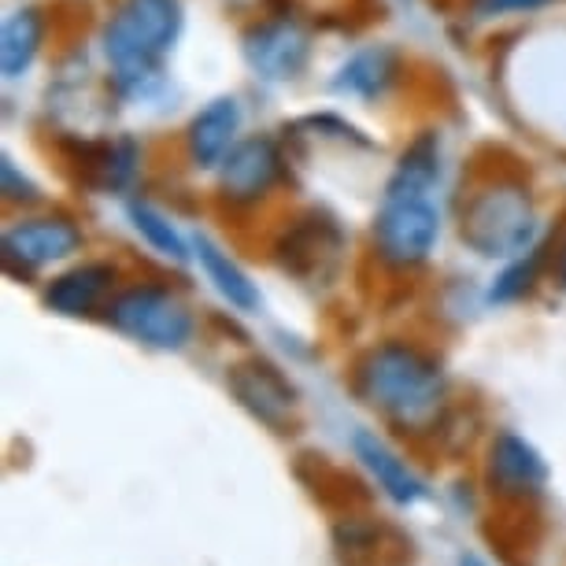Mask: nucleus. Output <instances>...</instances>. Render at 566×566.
Listing matches in <instances>:
<instances>
[{
  "mask_svg": "<svg viewBox=\"0 0 566 566\" xmlns=\"http://www.w3.org/2000/svg\"><path fill=\"white\" fill-rule=\"evenodd\" d=\"M104 312H108V323L119 334L159 352L186 348L197 329L189 304L164 285H130Z\"/></svg>",
  "mask_w": 566,
  "mask_h": 566,
  "instance_id": "nucleus-5",
  "label": "nucleus"
},
{
  "mask_svg": "<svg viewBox=\"0 0 566 566\" xmlns=\"http://www.w3.org/2000/svg\"><path fill=\"white\" fill-rule=\"evenodd\" d=\"M115 285V266L112 263H78L60 277H52L45 290V307L63 318H82L93 315L97 307L108 301Z\"/></svg>",
  "mask_w": 566,
  "mask_h": 566,
  "instance_id": "nucleus-14",
  "label": "nucleus"
},
{
  "mask_svg": "<svg viewBox=\"0 0 566 566\" xmlns=\"http://www.w3.org/2000/svg\"><path fill=\"white\" fill-rule=\"evenodd\" d=\"M352 448H356V459L370 470V478L378 482V489L392 500V504L411 507V504H419V500H426L422 478L415 474L408 467V459H403L386 437H378L374 430H359L352 437Z\"/></svg>",
  "mask_w": 566,
  "mask_h": 566,
  "instance_id": "nucleus-12",
  "label": "nucleus"
},
{
  "mask_svg": "<svg viewBox=\"0 0 566 566\" xmlns=\"http://www.w3.org/2000/svg\"><path fill=\"white\" fill-rule=\"evenodd\" d=\"M455 566H493V563H485L482 555H474V552H467V555H459V563Z\"/></svg>",
  "mask_w": 566,
  "mask_h": 566,
  "instance_id": "nucleus-24",
  "label": "nucleus"
},
{
  "mask_svg": "<svg viewBox=\"0 0 566 566\" xmlns=\"http://www.w3.org/2000/svg\"><path fill=\"white\" fill-rule=\"evenodd\" d=\"M329 537L340 566H408L415 559V541L408 533L359 511L340 515Z\"/></svg>",
  "mask_w": 566,
  "mask_h": 566,
  "instance_id": "nucleus-7",
  "label": "nucleus"
},
{
  "mask_svg": "<svg viewBox=\"0 0 566 566\" xmlns=\"http://www.w3.org/2000/svg\"><path fill=\"white\" fill-rule=\"evenodd\" d=\"M352 392L400 433H430L448 411V378L422 348L386 340L363 352L352 370Z\"/></svg>",
  "mask_w": 566,
  "mask_h": 566,
  "instance_id": "nucleus-1",
  "label": "nucleus"
},
{
  "mask_svg": "<svg viewBox=\"0 0 566 566\" xmlns=\"http://www.w3.org/2000/svg\"><path fill=\"white\" fill-rule=\"evenodd\" d=\"M537 266H541V252H530V263L511 266V271L493 285V301H515V296L526 293L533 285V277H537Z\"/></svg>",
  "mask_w": 566,
  "mask_h": 566,
  "instance_id": "nucleus-22",
  "label": "nucleus"
},
{
  "mask_svg": "<svg viewBox=\"0 0 566 566\" xmlns=\"http://www.w3.org/2000/svg\"><path fill=\"white\" fill-rule=\"evenodd\" d=\"M41 38H45V19H41L38 8H19L15 15H8L4 34H0V67H4V78H19L34 63Z\"/></svg>",
  "mask_w": 566,
  "mask_h": 566,
  "instance_id": "nucleus-18",
  "label": "nucleus"
},
{
  "mask_svg": "<svg viewBox=\"0 0 566 566\" xmlns=\"http://www.w3.org/2000/svg\"><path fill=\"white\" fill-rule=\"evenodd\" d=\"M507 515L496 518V526L489 522L485 537L500 552V559L507 566H537L541 544H544V518L533 511V500L522 504H507Z\"/></svg>",
  "mask_w": 566,
  "mask_h": 566,
  "instance_id": "nucleus-16",
  "label": "nucleus"
},
{
  "mask_svg": "<svg viewBox=\"0 0 566 566\" xmlns=\"http://www.w3.org/2000/svg\"><path fill=\"white\" fill-rule=\"evenodd\" d=\"M230 397L252 415L255 422H263L274 433H293L296 411H301V392L271 359L252 356L233 363L227 374Z\"/></svg>",
  "mask_w": 566,
  "mask_h": 566,
  "instance_id": "nucleus-6",
  "label": "nucleus"
},
{
  "mask_svg": "<svg viewBox=\"0 0 566 566\" xmlns=\"http://www.w3.org/2000/svg\"><path fill=\"white\" fill-rule=\"evenodd\" d=\"M392 74H397V56L389 49H367L340 67L337 90L356 93V97H378V93L389 90Z\"/></svg>",
  "mask_w": 566,
  "mask_h": 566,
  "instance_id": "nucleus-20",
  "label": "nucleus"
},
{
  "mask_svg": "<svg viewBox=\"0 0 566 566\" xmlns=\"http://www.w3.org/2000/svg\"><path fill=\"white\" fill-rule=\"evenodd\" d=\"M315 459H318L315 478L301 474V482H304L307 489H312V496H315L326 511H340V515H352V511H359V507H367V504H370L367 485L356 482V478H352L348 470L329 467V463H326V455H315Z\"/></svg>",
  "mask_w": 566,
  "mask_h": 566,
  "instance_id": "nucleus-19",
  "label": "nucleus"
},
{
  "mask_svg": "<svg viewBox=\"0 0 566 566\" xmlns=\"http://www.w3.org/2000/svg\"><path fill=\"white\" fill-rule=\"evenodd\" d=\"M82 249V230L71 219L45 216L27 219L4 233V263L19 271H38V266L60 263Z\"/></svg>",
  "mask_w": 566,
  "mask_h": 566,
  "instance_id": "nucleus-9",
  "label": "nucleus"
},
{
  "mask_svg": "<svg viewBox=\"0 0 566 566\" xmlns=\"http://www.w3.org/2000/svg\"><path fill=\"white\" fill-rule=\"evenodd\" d=\"M441 178V153L433 137H419L392 170L378 219H374V249L389 266H419L430 260L441 216L433 208V186Z\"/></svg>",
  "mask_w": 566,
  "mask_h": 566,
  "instance_id": "nucleus-2",
  "label": "nucleus"
},
{
  "mask_svg": "<svg viewBox=\"0 0 566 566\" xmlns=\"http://www.w3.org/2000/svg\"><path fill=\"white\" fill-rule=\"evenodd\" d=\"M533 230H537V208L522 181L496 178L478 189L463 205L459 216V238L478 255L489 260H511L530 249Z\"/></svg>",
  "mask_w": 566,
  "mask_h": 566,
  "instance_id": "nucleus-4",
  "label": "nucleus"
},
{
  "mask_svg": "<svg viewBox=\"0 0 566 566\" xmlns=\"http://www.w3.org/2000/svg\"><path fill=\"white\" fill-rule=\"evenodd\" d=\"M485 485L489 493L504 504H522V500H541L548 485V463L518 433H496L485 452Z\"/></svg>",
  "mask_w": 566,
  "mask_h": 566,
  "instance_id": "nucleus-8",
  "label": "nucleus"
},
{
  "mask_svg": "<svg viewBox=\"0 0 566 566\" xmlns=\"http://www.w3.org/2000/svg\"><path fill=\"white\" fill-rule=\"evenodd\" d=\"M244 56L263 78H296L307 63V34L293 23H263L244 38Z\"/></svg>",
  "mask_w": 566,
  "mask_h": 566,
  "instance_id": "nucleus-13",
  "label": "nucleus"
},
{
  "mask_svg": "<svg viewBox=\"0 0 566 566\" xmlns=\"http://www.w3.org/2000/svg\"><path fill=\"white\" fill-rule=\"evenodd\" d=\"M241 126V108L233 97H219L211 101L205 112L189 123V134H186V148H189V159L197 167H219L222 159L230 156L233 148V134Z\"/></svg>",
  "mask_w": 566,
  "mask_h": 566,
  "instance_id": "nucleus-15",
  "label": "nucleus"
},
{
  "mask_svg": "<svg viewBox=\"0 0 566 566\" xmlns=\"http://www.w3.org/2000/svg\"><path fill=\"white\" fill-rule=\"evenodd\" d=\"M197 255H200L205 274L211 277V285L219 290L222 301H230V307H238V312H255V307H260V290L252 285V277L244 274L216 241L197 238Z\"/></svg>",
  "mask_w": 566,
  "mask_h": 566,
  "instance_id": "nucleus-17",
  "label": "nucleus"
},
{
  "mask_svg": "<svg viewBox=\"0 0 566 566\" xmlns=\"http://www.w3.org/2000/svg\"><path fill=\"white\" fill-rule=\"evenodd\" d=\"M277 170H282V156L271 137H249L233 145L230 156L219 164V189L233 205H255L271 193Z\"/></svg>",
  "mask_w": 566,
  "mask_h": 566,
  "instance_id": "nucleus-11",
  "label": "nucleus"
},
{
  "mask_svg": "<svg viewBox=\"0 0 566 566\" xmlns=\"http://www.w3.org/2000/svg\"><path fill=\"white\" fill-rule=\"evenodd\" d=\"M130 216H134V227H137V233L153 244V249L159 252V255H167V260H186L189 255V249H186V241H181V233L170 227V222L159 216L156 208H148V205H134L130 208Z\"/></svg>",
  "mask_w": 566,
  "mask_h": 566,
  "instance_id": "nucleus-21",
  "label": "nucleus"
},
{
  "mask_svg": "<svg viewBox=\"0 0 566 566\" xmlns=\"http://www.w3.org/2000/svg\"><path fill=\"white\" fill-rule=\"evenodd\" d=\"M340 230L323 216H307L277 241V263L301 282H323L340 260Z\"/></svg>",
  "mask_w": 566,
  "mask_h": 566,
  "instance_id": "nucleus-10",
  "label": "nucleus"
},
{
  "mask_svg": "<svg viewBox=\"0 0 566 566\" xmlns=\"http://www.w3.org/2000/svg\"><path fill=\"white\" fill-rule=\"evenodd\" d=\"M181 4L178 0H123L104 30V52L123 85L153 78L159 60L178 41Z\"/></svg>",
  "mask_w": 566,
  "mask_h": 566,
  "instance_id": "nucleus-3",
  "label": "nucleus"
},
{
  "mask_svg": "<svg viewBox=\"0 0 566 566\" xmlns=\"http://www.w3.org/2000/svg\"><path fill=\"white\" fill-rule=\"evenodd\" d=\"M548 0H482L478 12L482 15H504V12H533V8H544Z\"/></svg>",
  "mask_w": 566,
  "mask_h": 566,
  "instance_id": "nucleus-23",
  "label": "nucleus"
}]
</instances>
